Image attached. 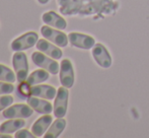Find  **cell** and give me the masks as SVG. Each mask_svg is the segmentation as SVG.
I'll return each mask as SVG.
<instances>
[{
  "mask_svg": "<svg viewBox=\"0 0 149 138\" xmlns=\"http://www.w3.org/2000/svg\"><path fill=\"white\" fill-rule=\"evenodd\" d=\"M69 43L73 47L79 48L83 50H89L95 45V40L89 35L80 34V33H70L68 35Z\"/></svg>",
  "mask_w": 149,
  "mask_h": 138,
  "instance_id": "ba28073f",
  "label": "cell"
},
{
  "mask_svg": "<svg viewBox=\"0 0 149 138\" xmlns=\"http://www.w3.org/2000/svg\"><path fill=\"white\" fill-rule=\"evenodd\" d=\"M66 120L64 118H57L44 134L45 138H57L61 135L66 127Z\"/></svg>",
  "mask_w": 149,
  "mask_h": 138,
  "instance_id": "2e32d148",
  "label": "cell"
},
{
  "mask_svg": "<svg viewBox=\"0 0 149 138\" xmlns=\"http://www.w3.org/2000/svg\"><path fill=\"white\" fill-rule=\"evenodd\" d=\"M49 71L45 70V69H38L35 70L33 72L31 73V75H29L28 78L26 79V82L29 85H36V84H40V83L44 82V81L48 80L50 77Z\"/></svg>",
  "mask_w": 149,
  "mask_h": 138,
  "instance_id": "e0dca14e",
  "label": "cell"
},
{
  "mask_svg": "<svg viewBox=\"0 0 149 138\" xmlns=\"http://www.w3.org/2000/svg\"><path fill=\"white\" fill-rule=\"evenodd\" d=\"M38 41H39V35L37 33L28 32L11 42V49L14 52L24 51L37 45Z\"/></svg>",
  "mask_w": 149,
  "mask_h": 138,
  "instance_id": "277c9868",
  "label": "cell"
},
{
  "mask_svg": "<svg viewBox=\"0 0 149 138\" xmlns=\"http://www.w3.org/2000/svg\"><path fill=\"white\" fill-rule=\"evenodd\" d=\"M42 20L45 24L52 26V28L58 29V30H65L67 28V22L62 16H60L55 11H47L42 15Z\"/></svg>",
  "mask_w": 149,
  "mask_h": 138,
  "instance_id": "5bb4252c",
  "label": "cell"
},
{
  "mask_svg": "<svg viewBox=\"0 0 149 138\" xmlns=\"http://www.w3.org/2000/svg\"><path fill=\"white\" fill-rule=\"evenodd\" d=\"M41 34L45 39L52 42L58 47H66L68 45V35L61 32V30L51 28L48 24H45L41 28Z\"/></svg>",
  "mask_w": 149,
  "mask_h": 138,
  "instance_id": "3957f363",
  "label": "cell"
},
{
  "mask_svg": "<svg viewBox=\"0 0 149 138\" xmlns=\"http://www.w3.org/2000/svg\"><path fill=\"white\" fill-rule=\"evenodd\" d=\"M36 47H37L38 51L43 52L44 54L53 58V59L59 60L62 58V50L58 46H56L55 44L52 43V42L48 41L47 39H39Z\"/></svg>",
  "mask_w": 149,
  "mask_h": 138,
  "instance_id": "8fae6325",
  "label": "cell"
},
{
  "mask_svg": "<svg viewBox=\"0 0 149 138\" xmlns=\"http://www.w3.org/2000/svg\"><path fill=\"white\" fill-rule=\"evenodd\" d=\"M60 82L63 86L70 89L74 84V70L72 62L69 59H63L60 63Z\"/></svg>",
  "mask_w": 149,
  "mask_h": 138,
  "instance_id": "52a82bcc",
  "label": "cell"
},
{
  "mask_svg": "<svg viewBox=\"0 0 149 138\" xmlns=\"http://www.w3.org/2000/svg\"><path fill=\"white\" fill-rule=\"evenodd\" d=\"M49 1L50 0H38V2H39L40 4H47Z\"/></svg>",
  "mask_w": 149,
  "mask_h": 138,
  "instance_id": "603a6c76",
  "label": "cell"
},
{
  "mask_svg": "<svg viewBox=\"0 0 149 138\" xmlns=\"http://www.w3.org/2000/svg\"><path fill=\"white\" fill-rule=\"evenodd\" d=\"M12 66L16 74V79L18 82H24L29 76V62L28 57L24 51L16 52L12 56Z\"/></svg>",
  "mask_w": 149,
  "mask_h": 138,
  "instance_id": "6da1fadb",
  "label": "cell"
},
{
  "mask_svg": "<svg viewBox=\"0 0 149 138\" xmlns=\"http://www.w3.org/2000/svg\"><path fill=\"white\" fill-rule=\"evenodd\" d=\"M13 91H14V86L12 83L0 81V95H9V93H12Z\"/></svg>",
  "mask_w": 149,
  "mask_h": 138,
  "instance_id": "ffe728a7",
  "label": "cell"
},
{
  "mask_svg": "<svg viewBox=\"0 0 149 138\" xmlns=\"http://www.w3.org/2000/svg\"><path fill=\"white\" fill-rule=\"evenodd\" d=\"M13 103V97L10 95H0V112L4 111L6 108L11 106Z\"/></svg>",
  "mask_w": 149,
  "mask_h": 138,
  "instance_id": "d6986e66",
  "label": "cell"
},
{
  "mask_svg": "<svg viewBox=\"0 0 149 138\" xmlns=\"http://www.w3.org/2000/svg\"><path fill=\"white\" fill-rule=\"evenodd\" d=\"M15 138H35L36 136L33 134V132H30L26 129H19V130L16 131L15 135H14Z\"/></svg>",
  "mask_w": 149,
  "mask_h": 138,
  "instance_id": "44dd1931",
  "label": "cell"
},
{
  "mask_svg": "<svg viewBox=\"0 0 149 138\" xmlns=\"http://www.w3.org/2000/svg\"><path fill=\"white\" fill-rule=\"evenodd\" d=\"M31 60L37 66L49 71L51 74L55 75L60 71V65L56 61V59L49 57L41 51L33 52V55H31Z\"/></svg>",
  "mask_w": 149,
  "mask_h": 138,
  "instance_id": "7a4b0ae2",
  "label": "cell"
},
{
  "mask_svg": "<svg viewBox=\"0 0 149 138\" xmlns=\"http://www.w3.org/2000/svg\"><path fill=\"white\" fill-rule=\"evenodd\" d=\"M56 95H57V89L52 85L48 84L31 85L30 87V93H29V97L33 95V97L41 98V99L49 100V101L55 99Z\"/></svg>",
  "mask_w": 149,
  "mask_h": 138,
  "instance_id": "30bf717a",
  "label": "cell"
},
{
  "mask_svg": "<svg viewBox=\"0 0 149 138\" xmlns=\"http://www.w3.org/2000/svg\"><path fill=\"white\" fill-rule=\"evenodd\" d=\"M53 123V117L50 114H46L43 117L39 118L31 126V132L37 138L44 136L46 131L49 129L51 124Z\"/></svg>",
  "mask_w": 149,
  "mask_h": 138,
  "instance_id": "4fadbf2b",
  "label": "cell"
},
{
  "mask_svg": "<svg viewBox=\"0 0 149 138\" xmlns=\"http://www.w3.org/2000/svg\"><path fill=\"white\" fill-rule=\"evenodd\" d=\"M92 56L95 62L102 68H109L112 65V57L109 53L108 49L102 44L95 43L92 47Z\"/></svg>",
  "mask_w": 149,
  "mask_h": 138,
  "instance_id": "9c48e42d",
  "label": "cell"
},
{
  "mask_svg": "<svg viewBox=\"0 0 149 138\" xmlns=\"http://www.w3.org/2000/svg\"><path fill=\"white\" fill-rule=\"evenodd\" d=\"M68 99H69V91L68 89L65 86H60L57 89V95L54 102V110L53 113L57 118H63L65 117L68 108Z\"/></svg>",
  "mask_w": 149,
  "mask_h": 138,
  "instance_id": "5b68a950",
  "label": "cell"
},
{
  "mask_svg": "<svg viewBox=\"0 0 149 138\" xmlns=\"http://www.w3.org/2000/svg\"><path fill=\"white\" fill-rule=\"evenodd\" d=\"M24 126H26V121L24 120V118H12L0 125V133L10 134L24 128Z\"/></svg>",
  "mask_w": 149,
  "mask_h": 138,
  "instance_id": "9a60e30c",
  "label": "cell"
},
{
  "mask_svg": "<svg viewBox=\"0 0 149 138\" xmlns=\"http://www.w3.org/2000/svg\"><path fill=\"white\" fill-rule=\"evenodd\" d=\"M13 136L10 134H4V133H0V138H12Z\"/></svg>",
  "mask_w": 149,
  "mask_h": 138,
  "instance_id": "7402d4cb",
  "label": "cell"
},
{
  "mask_svg": "<svg viewBox=\"0 0 149 138\" xmlns=\"http://www.w3.org/2000/svg\"><path fill=\"white\" fill-rule=\"evenodd\" d=\"M33 114V109L26 104H15L9 106L3 111L2 115L4 118H30Z\"/></svg>",
  "mask_w": 149,
  "mask_h": 138,
  "instance_id": "8992f818",
  "label": "cell"
},
{
  "mask_svg": "<svg viewBox=\"0 0 149 138\" xmlns=\"http://www.w3.org/2000/svg\"><path fill=\"white\" fill-rule=\"evenodd\" d=\"M26 103L30 107L33 109V111L38 112L39 114H51L54 110V106L49 102V100L41 99V98L33 97L30 95L28 97Z\"/></svg>",
  "mask_w": 149,
  "mask_h": 138,
  "instance_id": "7c38bea8",
  "label": "cell"
},
{
  "mask_svg": "<svg viewBox=\"0 0 149 138\" xmlns=\"http://www.w3.org/2000/svg\"><path fill=\"white\" fill-rule=\"evenodd\" d=\"M16 80L17 79H16L15 72H13L7 66L3 65V64H0V81L14 83Z\"/></svg>",
  "mask_w": 149,
  "mask_h": 138,
  "instance_id": "ac0fdd59",
  "label": "cell"
}]
</instances>
